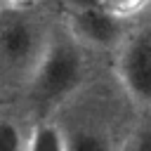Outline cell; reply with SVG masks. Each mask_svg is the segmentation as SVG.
Segmentation results:
<instances>
[{
    "instance_id": "obj_1",
    "label": "cell",
    "mask_w": 151,
    "mask_h": 151,
    "mask_svg": "<svg viewBox=\"0 0 151 151\" xmlns=\"http://www.w3.org/2000/svg\"><path fill=\"white\" fill-rule=\"evenodd\" d=\"M52 26L31 9L17 5L0 7V90L14 92L28 87L42 52L47 47Z\"/></svg>"
},
{
    "instance_id": "obj_2",
    "label": "cell",
    "mask_w": 151,
    "mask_h": 151,
    "mask_svg": "<svg viewBox=\"0 0 151 151\" xmlns=\"http://www.w3.org/2000/svg\"><path fill=\"white\" fill-rule=\"evenodd\" d=\"M85 80L83 45L64 26H52L42 59L28 83V92L40 109H54L80 90Z\"/></svg>"
},
{
    "instance_id": "obj_3",
    "label": "cell",
    "mask_w": 151,
    "mask_h": 151,
    "mask_svg": "<svg viewBox=\"0 0 151 151\" xmlns=\"http://www.w3.org/2000/svg\"><path fill=\"white\" fill-rule=\"evenodd\" d=\"M118 47V76L125 92L142 104H151V21L125 33Z\"/></svg>"
},
{
    "instance_id": "obj_4",
    "label": "cell",
    "mask_w": 151,
    "mask_h": 151,
    "mask_svg": "<svg viewBox=\"0 0 151 151\" xmlns=\"http://www.w3.org/2000/svg\"><path fill=\"white\" fill-rule=\"evenodd\" d=\"M66 28L83 47L92 50L118 47L125 38V19L113 17L101 5L73 7L66 19Z\"/></svg>"
},
{
    "instance_id": "obj_5",
    "label": "cell",
    "mask_w": 151,
    "mask_h": 151,
    "mask_svg": "<svg viewBox=\"0 0 151 151\" xmlns=\"http://www.w3.org/2000/svg\"><path fill=\"white\" fill-rule=\"evenodd\" d=\"M66 137V151H113L106 127L99 123H85Z\"/></svg>"
},
{
    "instance_id": "obj_6",
    "label": "cell",
    "mask_w": 151,
    "mask_h": 151,
    "mask_svg": "<svg viewBox=\"0 0 151 151\" xmlns=\"http://www.w3.org/2000/svg\"><path fill=\"white\" fill-rule=\"evenodd\" d=\"M26 151H66V137L59 125L54 123H40L35 125Z\"/></svg>"
},
{
    "instance_id": "obj_7",
    "label": "cell",
    "mask_w": 151,
    "mask_h": 151,
    "mask_svg": "<svg viewBox=\"0 0 151 151\" xmlns=\"http://www.w3.org/2000/svg\"><path fill=\"white\" fill-rule=\"evenodd\" d=\"M99 5L118 19H132L142 14L151 5V0H99Z\"/></svg>"
},
{
    "instance_id": "obj_8",
    "label": "cell",
    "mask_w": 151,
    "mask_h": 151,
    "mask_svg": "<svg viewBox=\"0 0 151 151\" xmlns=\"http://www.w3.org/2000/svg\"><path fill=\"white\" fill-rule=\"evenodd\" d=\"M120 151H151V120L139 123L125 139Z\"/></svg>"
},
{
    "instance_id": "obj_9",
    "label": "cell",
    "mask_w": 151,
    "mask_h": 151,
    "mask_svg": "<svg viewBox=\"0 0 151 151\" xmlns=\"http://www.w3.org/2000/svg\"><path fill=\"white\" fill-rule=\"evenodd\" d=\"M0 151H26L19 127L12 120H0Z\"/></svg>"
},
{
    "instance_id": "obj_10",
    "label": "cell",
    "mask_w": 151,
    "mask_h": 151,
    "mask_svg": "<svg viewBox=\"0 0 151 151\" xmlns=\"http://www.w3.org/2000/svg\"><path fill=\"white\" fill-rule=\"evenodd\" d=\"M7 5H17V7H26V5H31L33 0H5Z\"/></svg>"
},
{
    "instance_id": "obj_11",
    "label": "cell",
    "mask_w": 151,
    "mask_h": 151,
    "mask_svg": "<svg viewBox=\"0 0 151 151\" xmlns=\"http://www.w3.org/2000/svg\"><path fill=\"white\" fill-rule=\"evenodd\" d=\"M0 7H2V0H0Z\"/></svg>"
}]
</instances>
